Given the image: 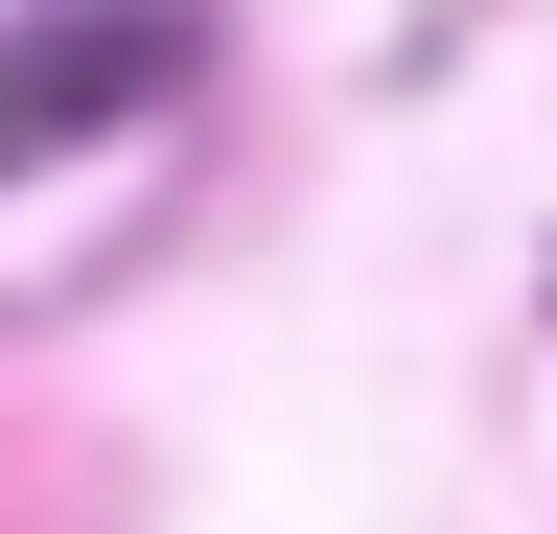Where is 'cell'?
Masks as SVG:
<instances>
[{
  "instance_id": "obj_1",
  "label": "cell",
  "mask_w": 557,
  "mask_h": 534,
  "mask_svg": "<svg viewBox=\"0 0 557 534\" xmlns=\"http://www.w3.org/2000/svg\"><path fill=\"white\" fill-rule=\"evenodd\" d=\"M163 94V0H47V24H0V186L116 140V116Z\"/></svg>"
}]
</instances>
